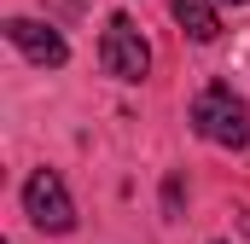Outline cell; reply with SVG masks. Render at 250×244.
<instances>
[{"mask_svg":"<svg viewBox=\"0 0 250 244\" xmlns=\"http://www.w3.org/2000/svg\"><path fill=\"white\" fill-rule=\"evenodd\" d=\"M99 64L117 76V81H146V70H151V47H146V35H140V23L117 12L111 23H105V35H99Z\"/></svg>","mask_w":250,"mask_h":244,"instance_id":"cell-2","label":"cell"},{"mask_svg":"<svg viewBox=\"0 0 250 244\" xmlns=\"http://www.w3.org/2000/svg\"><path fill=\"white\" fill-rule=\"evenodd\" d=\"M221 6H250V0H221Z\"/></svg>","mask_w":250,"mask_h":244,"instance_id":"cell-7","label":"cell"},{"mask_svg":"<svg viewBox=\"0 0 250 244\" xmlns=\"http://www.w3.org/2000/svg\"><path fill=\"white\" fill-rule=\"evenodd\" d=\"M23 215L41 227V233H70L76 227V203H70V192L53 169H35L29 181H23Z\"/></svg>","mask_w":250,"mask_h":244,"instance_id":"cell-3","label":"cell"},{"mask_svg":"<svg viewBox=\"0 0 250 244\" xmlns=\"http://www.w3.org/2000/svg\"><path fill=\"white\" fill-rule=\"evenodd\" d=\"M163 209H169V215L181 209V181H169V186H163Z\"/></svg>","mask_w":250,"mask_h":244,"instance_id":"cell-6","label":"cell"},{"mask_svg":"<svg viewBox=\"0 0 250 244\" xmlns=\"http://www.w3.org/2000/svg\"><path fill=\"white\" fill-rule=\"evenodd\" d=\"M6 35H12V47L23 53L29 64H41V70H59L70 59V47H64V35L53 23H35V18H12L6 23Z\"/></svg>","mask_w":250,"mask_h":244,"instance_id":"cell-4","label":"cell"},{"mask_svg":"<svg viewBox=\"0 0 250 244\" xmlns=\"http://www.w3.org/2000/svg\"><path fill=\"white\" fill-rule=\"evenodd\" d=\"M192 128L209 140V145H227V151H239L250 140V105L227 87V81H209L198 99H192Z\"/></svg>","mask_w":250,"mask_h":244,"instance_id":"cell-1","label":"cell"},{"mask_svg":"<svg viewBox=\"0 0 250 244\" xmlns=\"http://www.w3.org/2000/svg\"><path fill=\"white\" fill-rule=\"evenodd\" d=\"M175 23L187 29L192 41H215V35H221V12H215V0H175Z\"/></svg>","mask_w":250,"mask_h":244,"instance_id":"cell-5","label":"cell"}]
</instances>
